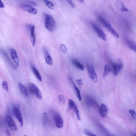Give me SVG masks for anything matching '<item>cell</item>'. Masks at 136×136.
<instances>
[{
    "label": "cell",
    "instance_id": "cell-3",
    "mask_svg": "<svg viewBox=\"0 0 136 136\" xmlns=\"http://www.w3.org/2000/svg\"><path fill=\"white\" fill-rule=\"evenodd\" d=\"M12 112L13 115L18 120L21 127H22L23 124V121L20 111V105H13L12 107Z\"/></svg>",
    "mask_w": 136,
    "mask_h": 136
},
{
    "label": "cell",
    "instance_id": "cell-27",
    "mask_svg": "<svg viewBox=\"0 0 136 136\" xmlns=\"http://www.w3.org/2000/svg\"><path fill=\"white\" fill-rule=\"evenodd\" d=\"M60 49L61 51L64 54H65L67 52L66 47L64 44H61L60 46Z\"/></svg>",
    "mask_w": 136,
    "mask_h": 136
},
{
    "label": "cell",
    "instance_id": "cell-23",
    "mask_svg": "<svg viewBox=\"0 0 136 136\" xmlns=\"http://www.w3.org/2000/svg\"><path fill=\"white\" fill-rule=\"evenodd\" d=\"M48 120V116L47 114L46 113H44L43 115L42 122L43 125H45L47 123Z\"/></svg>",
    "mask_w": 136,
    "mask_h": 136
},
{
    "label": "cell",
    "instance_id": "cell-32",
    "mask_svg": "<svg viewBox=\"0 0 136 136\" xmlns=\"http://www.w3.org/2000/svg\"><path fill=\"white\" fill-rule=\"evenodd\" d=\"M76 82L77 85L79 86H81L83 85V82L82 79L81 78L76 79Z\"/></svg>",
    "mask_w": 136,
    "mask_h": 136
},
{
    "label": "cell",
    "instance_id": "cell-26",
    "mask_svg": "<svg viewBox=\"0 0 136 136\" xmlns=\"http://www.w3.org/2000/svg\"><path fill=\"white\" fill-rule=\"evenodd\" d=\"M46 5L49 8V9L51 10H53L54 9V5L51 2L47 0V1L45 3Z\"/></svg>",
    "mask_w": 136,
    "mask_h": 136
},
{
    "label": "cell",
    "instance_id": "cell-30",
    "mask_svg": "<svg viewBox=\"0 0 136 136\" xmlns=\"http://www.w3.org/2000/svg\"><path fill=\"white\" fill-rule=\"evenodd\" d=\"M59 101L63 104H64L65 103V100L64 97L61 94L59 95Z\"/></svg>",
    "mask_w": 136,
    "mask_h": 136
},
{
    "label": "cell",
    "instance_id": "cell-22",
    "mask_svg": "<svg viewBox=\"0 0 136 136\" xmlns=\"http://www.w3.org/2000/svg\"><path fill=\"white\" fill-rule=\"evenodd\" d=\"M118 4L121 7V11L122 12H128L129 10L125 6L121 0H116Z\"/></svg>",
    "mask_w": 136,
    "mask_h": 136
},
{
    "label": "cell",
    "instance_id": "cell-35",
    "mask_svg": "<svg viewBox=\"0 0 136 136\" xmlns=\"http://www.w3.org/2000/svg\"><path fill=\"white\" fill-rule=\"evenodd\" d=\"M1 3H0V7L1 8H3L5 7V5L3 2L1 0Z\"/></svg>",
    "mask_w": 136,
    "mask_h": 136
},
{
    "label": "cell",
    "instance_id": "cell-7",
    "mask_svg": "<svg viewBox=\"0 0 136 136\" xmlns=\"http://www.w3.org/2000/svg\"><path fill=\"white\" fill-rule=\"evenodd\" d=\"M91 24L98 37L104 41H106L107 39L106 36L103 31L95 23L92 22Z\"/></svg>",
    "mask_w": 136,
    "mask_h": 136
},
{
    "label": "cell",
    "instance_id": "cell-37",
    "mask_svg": "<svg viewBox=\"0 0 136 136\" xmlns=\"http://www.w3.org/2000/svg\"><path fill=\"white\" fill-rule=\"evenodd\" d=\"M78 1L82 3H84V0H78Z\"/></svg>",
    "mask_w": 136,
    "mask_h": 136
},
{
    "label": "cell",
    "instance_id": "cell-1",
    "mask_svg": "<svg viewBox=\"0 0 136 136\" xmlns=\"http://www.w3.org/2000/svg\"><path fill=\"white\" fill-rule=\"evenodd\" d=\"M45 26L49 31L52 32L57 28V23L52 16L49 14L45 15Z\"/></svg>",
    "mask_w": 136,
    "mask_h": 136
},
{
    "label": "cell",
    "instance_id": "cell-13",
    "mask_svg": "<svg viewBox=\"0 0 136 136\" xmlns=\"http://www.w3.org/2000/svg\"><path fill=\"white\" fill-rule=\"evenodd\" d=\"M86 103L87 105L90 107H93L97 108L99 110L100 107L98 103L95 100L89 97H87L86 98Z\"/></svg>",
    "mask_w": 136,
    "mask_h": 136
},
{
    "label": "cell",
    "instance_id": "cell-17",
    "mask_svg": "<svg viewBox=\"0 0 136 136\" xmlns=\"http://www.w3.org/2000/svg\"><path fill=\"white\" fill-rule=\"evenodd\" d=\"M126 43L130 48L136 53V42L127 40Z\"/></svg>",
    "mask_w": 136,
    "mask_h": 136
},
{
    "label": "cell",
    "instance_id": "cell-19",
    "mask_svg": "<svg viewBox=\"0 0 136 136\" xmlns=\"http://www.w3.org/2000/svg\"><path fill=\"white\" fill-rule=\"evenodd\" d=\"M31 68L34 74L37 78L40 81H42V78L40 74L39 71L35 67L33 66H31Z\"/></svg>",
    "mask_w": 136,
    "mask_h": 136
},
{
    "label": "cell",
    "instance_id": "cell-2",
    "mask_svg": "<svg viewBox=\"0 0 136 136\" xmlns=\"http://www.w3.org/2000/svg\"><path fill=\"white\" fill-rule=\"evenodd\" d=\"M98 18L104 26L109 32L115 37L118 38L119 36L118 34L110 24L101 16H99Z\"/></svg>",
    "mask_w": 136,
    "mask_h": 136
},
{
    "label": "cell",
    "instance_id": "cell-38",
    "mask_svg": "<svg viewBox=\"0 0 136 136\" xmlns=\"http://www.w3.org/2000/svg\"><path fill=\"white\" fill-rule=\"evenodd\" d=\"M24 136H27V135H24Z\"/></svg>",
    "mask_w": 136,
    "mask_h": 136
},
{
    "label": "cell",
    "instance_id": "cell-21",
    "mask_svg": "<svg viewBox=\"0 0 136 136\" xmlns=\"http://www.w3.org/2000/svg\"><path fill=\"white\" fill-rule=\"evenodd\" d=\"M112 69L109 65H106L104 68V72L103 76L105 78L106 76L109 75L111 72Z\"/></svg>",
    "mask_w": 136,
    "mask_h": 136
},
{
    "label": "cell",
    "instance_id": "cell-6",
    "mask_svg": "<svg viewBox=\"0 0 136 136\" xmlns=\"http://www.w3.org/2000/svg\"><path fill=\"white\" fill-rule=\"evenodd\" d=\"M86 68L89 77L92 81L94 83H97V76L93 66L90 64H88L86 65Z\"/></svg>",
    "mask_w": 136,
    "mask_h": 136
},
{
    "label": "cell",
    "instance_id": "cell-29",
    "mask_svg": "<svg viewBox=\"0 0 136 136\" xmlns=\"http://www.w3.org/2000/svg\"><path fill=\"white\" fill-rule=\"evenodd\" d=\"M84 133L86 135L88 136H97L93 132L89 130H86L85 131Z\"/></svg>",
    "mask_w": 136,
    "mask_h": 136
},
{
    "label": "cell",
    "instance_id": "cell-12",
    "mask_svg": "<svg viewBox=\"0 0 136 136\" xmlns=\"http://www.w3.org/2000/svg\"><path fill=\"white\" fill-rule=\"evenodd\" d=\"M69 105L70 107L72 110L75 113L77 119L80 120L81 118L79 112L75 103L72 100L70 99L69 100Z\"/></svg>",
    "mask_w": 136,
    "mask_h": 136
},
{
    "label": "cell",
    "instance_id": "cell-15",
    "mask_svg": "<svg viewBox=\"0 0 136 136\" xmlns=\"http://www.w3.org/2000/svg\"><path fill=\"white\" fill-rule=\"evenodd\" d=\"M99 113L103 118L105 117L108 113V109L106 106L103 103L101 104V107L98 110Z\"/></svg>",
    "mask_w": 136,
    "mask_h": 136
},
{
    "label": "cell",
    "instance_id": "cell-31",
    "mask_svg": "<svg viewBox=\"0 0 136 136\" xmlns=\"http://www.w3.org/2000/svg\"><path fill=\"white\" fill-rule=\"evenodd\" d=\"M2 86L4 89L7 92H8V87L7 82L4 81L3 82L2 84Z\"/></svg>",
    "mask_w": 136,
    "mask_h": 136
},
{
    "label": "cell",
    "instance_id": "cell-25",
    "mask_svg": "<svg viewBox=\"0 0 136 136\" xmlns=\"http://www.w3.org/2000/svg\"><path fill=\"white\" fill-rule=\"evenodd\" d=\"M73 85L74 86L76 92L77 97L78 98V100L79 101H81V95L80 92V90L78 88L73 84Z\"/></svg>",
    "mask_w": 136,
    "mask_h": 136
},
{
    "label": "cell",
    "instance_id": "cell-20",
    "mask_svg": "<svg viewBox=\"0 0 136 136\" xmlns=\"http://www.w3.org/2000/svg\"><path fill=\"white\" fill-rule=\"evenodd\" d=\"M19 88L22 93L25 95V96L27 97L28 94L27 90L25 87L20 83H19Z\"/></svg>",
    "mask_w": 136,
    "mask_h": 136
},
{
    "label": "cell",
    "instance_id": "cell-14",
    "mask_svg": "<svg viewBox=\"0 0 136 136\" xmlns=\"http://www.w3.org/2000/svg\"><path fill=\"white\" fill-rule=\"evenodd\" d=\"M29 27L30 30V39L33 47H34L35 43V26L34 25H29Z\"/></svg>",
    "mask_w": 136,
    "mask_h": 136
},
{
    "label": "cell",
    "instance_id": "cell-11",
    "mask_svg": "<svg viewBox=\"0 0 136 136\" xmlns=\"http://www.w3.org/2000/svg\"><path fill=\"white\" fill-rule=\"evenodd\" d=\"M42 50L43 53L46 63L49 65H52L53 64V60L48 51L45 47L43 48Z\"/></svg>",
    "mask_w": 136,
    "mask_h": 136
},
{
    "label": "cell",
    "instance_id": "cell-33",
    "mask_svg": "<svg viewBox=\"0 0 136 136\" xmlns=\"http://www.w3.org/2000/svg\"><path fill=\"white\" fill-rule=\"evenodd\" d=\"M66 1L72 7H75V5L72 0H66Z\"/></svg>",
    "mask_w": 136,
    "mask_h": 136
},
{
    "label": "cell",
    "instance_id": "cell-5",
    "mask_svg": "<svg viewBox=\"0 0 136 136\" xmlns=\"http://www.w3.org/2000/svg\"><path fill=\"white\" fill-rule=\"evenodd\" d=\"M28 89L31 93L35 95L38 99L41 100L42 99L41 92L35 85L30 83L28 86Z\"/></svg>",
    "mask_w": 136,
    "mask_h": 136
},
{
    "label": "cell",
    "instance_id": "cell-18",
    "mask_svg": "<svg viewBox=\"0 0 136 136\" xmlns=\"http://www.w3.org/2000/svg\"><path fill=\"white\" fill-rule=\"evenodd\" d=\"M72 63L73 65L77 68L81 70H84V67L81 62L75 59H73L72 60Z\"/></svg>",
    "mask_w": 136,
    "mask_h": 136
},
{
    "label": "cell",
    "instance_id": "cell-34",
    "mask_svg": "<svg viewBox=\"0 0 136 136\" xmlns=\"http://www.w3.org/2000/svg\"><path fill=\"white\" fill-rule=\"evenodd\" d=\"M28 3L31 5H32L34 6H36L37 5L36 3L33 1H28Z\"/></svg>",
    "mask_w": 136,
    "mask_h": 136
},
{
    "label": "cell",
    "instance_id": "cell-28",
    "mask_svg": "<svg viewBox=\"0 0 136 136\" xmlns=\"http://www.w3.org/2000/svg\"><path fill=\"white\" fill-rule=\"evenodd\" d=\"M129 113L133 119H136V112L134 110H129Z\"/></svg>",
    "mask_w": 136,
    "mask_h": 136
},
{
    "label": "cell",
    "instance_id": "cell-16",
    "mask_svg": "<svg viewBox=\"0 0 136 136\" xmlns=\"http://www.w3.org/2000/svg\"><path fill=\"white\" fill-rule=\"evenodd\" d=\"M10 53L11 58L15 63L16 66H19V60L16 52L15 50L12 49L11 50Z\"/></svg>",
    "mask_w": 136,
    "mask_h": 136
},
{
    "label": "cell",
    "instance_id": "cell-36",
    "mask_svg": "<svg viewBox=\"0 0 136 136\" xmlns=\"http://www.w3.org/2000/svg\"><path fill=\"white\" fill-rule=\"evenodd\" d=\"M5 132L7 135L11 136L10 133L8 130L7 129H6L5 130Z\"/></svg>",
    "mask_w": 136,
    "mask_h": 136
},
{
    "label": "cell",
    "instance_id": "cell-8",
    "mask_svg": "<svg viewBox=\"0 0 136 136\" xmlns=\"http://www.w3.org/2000/svg\"><path fill=\"white\" fill-rule=\"evenodd\" d=\"M19 7L23 10L32 14L35 15L38 13V10L30 5L21 4H20Z\"/></svg>",
    "mask_w": 136,
    "mask_h": 136
},
{
    "label": "cell",
    "instance_id": "cell-24",
    "mask_svg": "<svg viewBox=\"0 0 136 136\" xmlns=\"http://www.w3.org/2000/svg\"><path fill=\"white\" fill-rule=\"evenodd\" d=\"M101 131L106 136H111L110 133L107 129L104 127L100 125Z\"/></svg>",
    "mask_w": 136,
    "mask_h": 136
},
{
    "label": "cell",
    "instance_id": "cell-4",
    "mask_svg": "<svg viewBox=\"0 0 136 136\" xmlns=\"http://www.w3.org/2000/svg\"><path fill=\"white\" fill-rule=\"evenodd\" d=\"M5 120L6 123L12 131H17V127L13 120L9 109H8L7 111Z\"/></svg>",
    "mask_w": 136,
    "mask_h": 136
},
{
    "label": "cell",
    "instance_id": "cell-9",
    "mask_svg": "<svg viewBox=\"0 0 136 136\" xmlns=\"http://www.w3.org/2000/svg\"><path fill=\"white\" fill-rule=\"evenodd\" d=\"M112 70V71L113 75L114 76H117L122 70L123 67V65L122 63L116 64L111 63Z\"/></svg>",
    "mask_w": 136,
    "mask_h": 136
},
{
    "label": "cell",
    "instance_id": "cell-10",
    "mask_svg": "<svg viewBox=\"0 0 136 136\" xmlns=\"http://www.w3.org/2000/svg\"><path fill=\"white\" fill-rule=\"evenodd\" d=\"M54 120L56 126L61 129L63 126L64 122L62 117L59 114L56 113L54 115Z\"/></svg>",
    "mask_w": 136,
    "mask_h": 136
}]
</instances>
